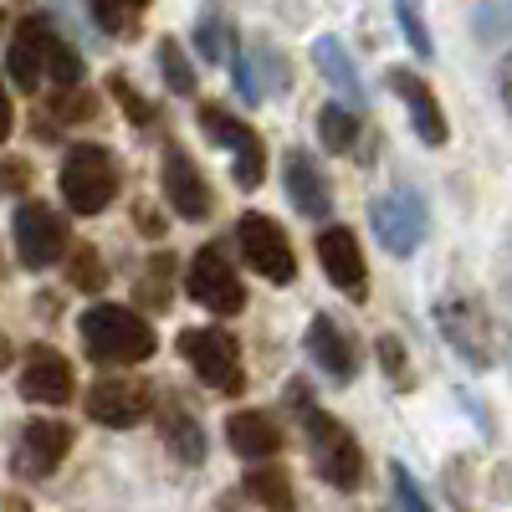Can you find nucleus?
<instances>
[{"label": "nucleus", "instance_id": "24", "mask_svg": "<svg viewBox=\"0 0 512 512\" xmlns=\"http://www.w3.org/2000/svg\"><path fill=\"white\" fill-rule=\"evenodd\" d=\"M144 6L149 0H93V21L108 31V36H139V21H144Z\"/></svg>", "mask_w": 512, "mask_h": 512}, {"label": "nucleus", "instance_id": "44", "mask_svg": "<svg viewBox=\"0 0 512 512\" xmlns=\"http://www.w3.org/2000/svg\"><path fill=\"white\" fill-rule=\"evenodd\" d=\"M6 512H26V502H21V497H11V502H6Z\"/></svg>", "mask_w": 512, "mask_h": 512}, {"label": "nucleus", "instance_id": "29", "mask_svg": "<svg viewBox=\"0 0 512 512\" xmlns=\"http://www.w3.org/2000/svg\"><path fill=\"white\" fill-rule=\"evenodd\" d=\"M195 47H200L205 62H221V57L231 52V36H226V21H221L216 6H205V16H200V26H195Z\"/></svg>", "mask_w": 512, "mask_h": 512}, {"label": "nucleus", "instance_id": "15", "mask_svg": "<svg viewBox=\"0 0 512 512\" xmlns=\"http://www.w3.org/2000/svg\"><path fill=\"white\" fill-rule=\"evenodd\" d=\"M164 195L175 205V216L185 221H205L216 210V195H210V180L200 175V164L185 154V149H164Z\"/></svg>", "mask_w": 512, "mask_h": 512}, {"label": "nucleus", "instance_id": "26", "mask_svg": "<svg viewBox=\"0 0 512 512\" xmlns=\"http://www.w3.org/2000/svg\"><path fill=\"white\" fill-rule=\"evenodd\" d=\"M47 77L57 82V88H82V52L57 31L47 41Z\"/></svg>", "mask_w": 512, "mask_h": 512}, {"label": "nucleus", "instance_id": "12", "mask_svg": "<svg viewBox=\"0 0 512 512\" xmlns=\"http://www.w3.org/2000/svg\"><path fill=\"white\" fill-rule=\"evenodd\" d=\"M313 246H318V262H323L328 282H333L338 292H344V297H354V303H364L369 277H364V251H359V236H354L349 226H328V231H318V236H313Z\"/></svg>", "mask_w": 512, "mask_h": 512}, {"label": "nucleus", "instance_id": "13", "mask_svg": "<svg viewBox=\"0 0 512 512\" xmlns=\"http://www.w3.org/2000/svg\"><path fill=\"white\" fill-rule=\"evenodd\" d=\"M390 93L405 103V113H410V128H415V139H420L425 149H441V144L451 139L446 113H441V103H436V93H431V82H425L420 72H410V67H395V72H390Z\"/></svg>", "mask_w": 512, "mask_h": 512}, {"label": "nucleus", "instance_id": "21", "mask_svg": "<svg viewBox=\"0 0 512 512\" xmlns=\"http://www.w3.org/2000/svg\"><path fill=\"white\" fill-rule=\"evenodd\" d=\"M313 62H318V72L333 82V93L359 113V108H364V82H359V67H354V57H349L344 41H338V36H318V41H313Z\"/></svg>", "mask_w": 512, "mask_h": 512}, {"label": "nucleus", "instance_id": "16", "mask_svg": "<svg viewBox=\"0 0 512 512\" xmlns=\"http://www.w3.org/2000/svg\"><path fill=\"white\" fill-rule=\"evenodd\" d=\"M72 364L52 344H31L21 359V395L36 405H67L72 400Z\"/></svg>", "mask_w": 512, "mask_h": 512}, {"label": "nucleus", "instance_id": "20", "mask_svg": "<svg viewBox=\"0 0 512 512\" xmlns=\"http://www.w3.org/2000/svg\"><path fill=\"white\" fill-rule=\"evenodd\" d=\"M226 441L241 461H267L282 451V431H277V420L262 415V410H236L226 420Z\"/></svg>", "mask_w": 512, "mask_h": 512}, {"label": "nucleus", "instance_id": "27", "mask_svg": "<svg viewBox=\"0 0 512 512\" xmlns=\"http://www.w3.org/2000/svg\"><path fill=\"white\" fill-rule=\"evenodd\" d=\"M169 272H175V256H154V262L144 267V277H139V287H134L139 308H154V313L169 308Z\"/></svg>", "mask_w": 512, "mask_h": 512}, {"label": "nucleus", "instance_id": "31", "mask_svg": "<svg viewBox=\"0 0 512 512\" xmlns=\"http://www.w3.org/2000/svg\"><path fill=\"white\" fill-rule=\"evenodd\" d=\"M164 441H169V451H175V461H185V466H200V461H205V436H200V420H175Z\"/></svg>", "mask_w": 512, "mask_h": 512}, {"label": "nucleus", "instance_id": "25", "mask_svg": "<svg viewBox=\"0 0 512 512\" xmlns=\"http://www.w3.org/2000/svg\"><path fill=\"white\" fill-rule=\"evenodd\" d=\"M159 72H164V88L169 93H180V98H190L195 93V67H190V57L180 52V41L175 36H159Z\"/></svg>", "mask_w": 512, "mask_h": 512}, {"label": "nucleus", "instance_id": "18", "mask_svg": "<svg viewBox=\"0 0 512 512\" xmlns=\"http://www.w3.org/2000/svg\"><path fill=\"white\" fill-rule=\"evenodd\" d=\"M308 354L318 359V369L333 384H349L359 374V349L349 344V333L338 328L328 313H313V323H308Z\"/></svg>", "mask_w": 512, "mask_h": 512}, {"label": "nucleus", "instance_id": "42", "mask_svg": "<svg viewBox=\"0 0 512 512\" xmlns=\"http://www.w3.org/2000/svg\"><path fill=\"white\" fill-rule=\"evenodd\" d=\"M11 123H16V113H11V93H6V82H0V144L11 139Z\"/></svg>", "mask_w": 512, "mask_h": 512}, {"label": "nucleus", "instance_id": "17", "mask_svg": "<svg viewBox=\"0 0 512 512\" xmlns=\"http://www.w3.org/2000/svg\"><path fill=\"white\" fill-rule=\"evenodd\" d=\"M47 41H52V21H41V16H26L11 31L6 67H11V82L21 93H36L41 82H47Z\"/></svg>", "mask_w": 512, "mask_h": 512}, {"label": "nucleus", "instance_id": "19", "mask_svg": "<svg viewBox=\"0 0 512 512\" xmlns=\"http://www.w3.org/2000/svg\"><path fill=\"white\" fill-rule=\"evenodd\" d=\"M282 180H287V195H292V205L303 210L308 221H323L328 210H333V190H328V175L303 154V149H292L287 159H282Z\"/></svg>", "mask_w": 512, "mask_h": 512}, {"label": "nucleus", "instance_id": "10", "mask_svg": "<svg viewBox=\"0 0 512 512\" xmlns=\"http://www.w3.org/2000/svg\"><path fill=\"white\" fill-rule=\"evenodd\" d=\"M369 226L390 256H410L425 241V231H431V210H425L415 190H390L369 205Z\"/></svg>", "mask_w": 512, "mask_h": 512}, {"label": "nucleus", "instance_id": "32", "mask_svg": "<svg viewBox=\"0 0 512 512\" xmlns=\"http://www.w3.org/2000/svg\"><path fill=\"white\" fill-rule=\"evenodd\" d=\"M390 492H395V507L400 512H431V502H425L415 472H410V466H400V461H390Z\"/></svg>", "mask_w": 512, "mask_h": 512}, {"label": "nucleus", "instance_id": "37", "mask_svg": "<svg viewBox=\"0 0 512 512\" xmlns=\"http://www.w3.org/2000/svg\"><path fill=\"white\" fill-rule=\"evenodd\" d=\"M31 190V164L26 159H0V195H26Z\"/></svg>", "mask_w": 512, "mask_h": 512}, {"label": "nucleus", "instance_id": "9", "mask_svg": "<svg viewBox=\"0 0 512 512\" xmlns=\"http://www.w3.org/2000/svg\"><path fill=\"white\" fill-rule=\"evenodd\" d=\"M11 236H16V256L21 267L31 272H47L57 262H67V226L52 205L41 200H21L16 205V221H11Z\"/></svg>", "mask_w": 512, "mask_h": 512}, {"label": "nucleus", "instance_id": "2", "mask_svg": "<svg viewBox=\"0 0 512 512\" xmlns=\"http://www.w3.org/2000/svg\"><path fill=\"white\" fill-rule=\"evenodd\" d=\"M303 405V400H297ZM303 431H308V451H313V466H318V477L338 492H354L364 482V451L354 441V431L338 415L328 410H313L303 405Z\"/></svg>", "mask_w": 512, "mask_h": 512}, {"label": "nucleus", "instance_id": "22", "mask_svg": "<svg viewBox=\"0 0 512 512\" xmlns=\"http://www.w3.org/2000/svg\"><path fill=\"white\" fill-rule=\"evenodd\" d=\"M246 497H256L267 512H297V492H292V477L282 466H256L246 477Z\"/></svg>", "mask_w": 512, "mask_h": 512}, {"label": "nucleus", "instance_id": "43", "mask_svg": "<svg viewBox=\"0 0 512 512\" xmlns=\"http://www.w3.org/2000/svg\"><path fill=\"white\" fill-rule=\"evenodd\" d=\"M6 364H11V338L0 333V369H6Z\"/></svg>", "mask_w": 512, "mask_h": 512}, {"label": "nucleus", "instance_id": "36", "mask_svg": "<svg viewBox=\"0 0 512 512\" xmlns=\"http://www.w3.org/2000/svg\"><path fill=\"white\" fill-rule=\"evenodd\" d=\"M231 82H236V93H241V103H256L262 98V88H256V77H251V62H246V52L236 47V36H231Z\"/></svg>", "mask_w": 512, "mask_h": 512}, {"label": "nucleus", "instance_id": "34", "mask_svg": "<svg viewBox=\"0 0 512 512\" xmlns=\"http://www.w3.org/2000/svg\"><path fill=\"white\" fill-rule=\"evenodd\" d=\"M93 113H98V103H93V93H82V88H62L52 98V118L57 123H88Z\"/></svg>", "mask_w": 512, "mask_h": 512}, {"label": "nucleus", "instance_id": "30", "mask_svg": "<svg viewBox=\"0 0 512 512\" xmlns=\"http://www.w3.org/2000/svg\"><path fill=\"white\" fill-rule=\"evenodd\" d=\"M472 31H477V41L512 36V0H482L477 16H472Z\"/></svg>", "mask_w": 512, "mask_h": 512}, {"label": "nucleus", "instance_id": "33", "mask_svg": "<svg viewBox=\"0 0 512 512\" xmlns=\"http://www.w3.org/2000/svg\"><path fill=\"white\" fill-rule=\"evenodd\" d=\"M395 21H400V31H405V41H410V52H415V57H431V52H436V47H431V31H425L415 0H395Z\"/></svg>", "mask_w": 512, "mask_h": 512}, {"label": "nucleus", "instance_id": "41", "mask_svg": "<svg viewBox=\"0 0 512 512\" xmlns=\"http://www.w3.org/2000/svg\"><path fill=\"white\" fill-rule=\"evenodd\" d=\"M262 67H267V77L277 82V88H287V62H282V52L262 47Z\"/></svg>", "mask_w": 512, "mask_h": 512}, {"label": "nucleus", "instance_id": "7", "mask_svg": "<svg viewBox=\"0 0 512 512\" xmlns=\"http://www.w3.org/2000/svg\"><path fill=\"white\" fill-rule=\"evenodd\" d=\"M236 246H241L246 267H251L256 277H267V282H277V287H287V282L297 277V251H292L287 231H282L272 216H262V210H246V216L236 221Z\"/></svg>", "mask_w": 512, "mask_h": 512}, {"label": "nucleus", "instance_id": "39", "mask_svg": "<svg viewBox=\"0 0 512 512\" xmlns=\"http://www.w3.org/2000/svg\"><path fill=\"white\" fill-rule=\"evenodd\" d=\"M134 221H139V231L154 241V236H164V221H159V210H149V205H134Z\"/></svg>", "mask_w": 512, "mask_h": 512}, {"label": "nucleus", "instance_id": "5", "mask_svg": "<svg viewBox=\"0 0 512 512\" xmlns=\"http://www.w3.org/2000/svg\"><path fill=\"white\" fill-rule=\"evenodd\" d=\"M180 354H185V364H190L216 395H241V390H246L241 344H236L226 328H185V333H180Z\"/></svg>", "mask_w": 512, "mask_h": 512}, {"label": "nucleus", "instance_id": "40", "mask_svg": "<svg viewBox=\"0 0 512 512\" xmlns=\"http://www.w3.org/2000/svg\"><path fill=\"white\" fill-rule=\"evenodd\" d=\"M497 93H502V108H507V118H512V52H507L502 67H497Z\"/></svg>", "mask_w": 512, "mask_h": 512}, {"label": "nucleus", "instance_id": "14", "mask_svg": "<svg viewBox=\"0 0 512 512\" xmlns=\"http://www.w3.org/2000/svg\"><path fill=\"white\" fill-rule=\"evenodd\" d=\"M82 405H88V415L98 425H139L149 410H154V390L144 379H98L88 395H82Z\"/></svg>", "mask_w": 512, "mask_h": 512}, {"label": "nucleus", "instance_id": "38", "mask_svg": "<svg viewBox=\"0 0 512 512\" xmlns=\"http://www.w3.org/2000/svg\"><path fill=\"white\" fill-rule=\"evenodd\" d=\"M379 364H384V374H390V379H405V344H400V338L395 333H384L379 338Z\"/></svg>", "mask_w": 512, "mask_h": 512}, {"label": "nucleus", "instance_id": "35", "mask_svg": "<svg viewBox=\"0 0 512 512\" xmlns=\"http://www.w3.org/2000/svg\"><path fill=\"white\" fill-rule=\"evenodd\" d=\"M108 93H113V98L123 103V113L134 118L139 128H149V123H154V108H149V103H144V98L134 93V82H128V77H108Z\"/></svg>", "mask_w": 512, "mask_h": 512}, {"label": "nucleus", "instance_id": "6", "mask_svg": "<svg viewBox=\"0 0 512 512\" xmlns=\"http://www.w3.org/2000/svg\"><path fill=\"white\" fill-rule=\"evenodd\" d=\"M200 128H205V134L216 139L221 149H231V175H236V185H241V190H262V180H267V144H262V134H256L246 118H236V113H226V108H216V103L200 108Z\"/></svg>", "mask_w": 512, "mask_h": 512}, {"label": "nucleus", "instance_id": "45", "mask_svg": "<svg viewBox=\"0 0 512 512\" xmlns=\"http://www.w3.org/2000/svg\"><path fill=\"white\" fill-rule=\"evenodd\" d=\"M0 26H6V11H0Z\"/></svg>", "mask_w": 512, "mask_h": 512}, {"label": "nucleus", "instance_id": "8", "mask_svg": "<svg viewBox=\"0 0 512 512\" xmlns=\"http://www.w3.org/2000/svg\"><path fill=\"white\" fill-rule=\"evenodd\" d=\"M185 292L195 297V303L205 313H216V318H231L246 308V287L231 267V256L221 246H200L190 256V267H185Z\"/></svg>", "mask_w": 512, "mask_h": 512}, {"label": "nucleus", "instance_id": "3", "mask_svg": "<svg viewBox=\"0 0 512 512\" xmlns=\"http://www.w3.org/2000/svg\"><path fill=\"white\" fill-rule=\"evenodd\" d=\"M57 185H62V200L72 205V216H98L118 195V164L103 144H72L62 154Z\"/></svg>", "mask_w": 512, "mask_h": 512}, {"label": "nucleus", "instance_id": "11", "mask_svg": "<svg viewBox=\"0 0 512 512\" xmlns=\"http://www.w3.org/2000/svg\"><path fill=\"white\" fill-rule=\"evenodd\" d=\"M67 451H72V431L62 420H31L16 441V451H11V472L26 477V482H41L67 461Z\"/></svg>", "mask_w": 512, "mask_h": 512}, {"label": "nucleus", "instance_id": "28", "mask_svg": "<svg viewBox=\"0 0 512 512\" xmlns=\"http://www.w3.org/2000/svg\"><path fill=\"white\" fill-rule=\"evenodd\" d=\"M67 282H72L77 292H103V282H108L103 256H98L93 246H72V251H67Z\"/></svg>", "mask_w": 512, "mask_h": 512}, {"label": "nucleus", "instance_id": "1", "mask_svg": "<svg viewBox=\"0 0 512 512\" xmlns=\"http://www.w3.org/2000/svg\"><path fill=\"white\" fill-rule=\"evenodd\" d=\"M82 333V349H88L93 364H144L154 359V323L139 313V308H118V303H98L82 313L77 323Z\"/></svg>", "mask_w": 512, "mask_h": 512}, {"label": "nucleus", "instance_id": "23", "mask_svg": "<svg viewBox=\"0 0 512 512\" xmlns=\"http://www.w3.org/2000/svg\"><path fill=\"white\" fill-rule=\"evenodd\" d=\"M318 139H323V149H333V154H349V149L359 144V113H354L349 103L318 108Z\"/></svg>", "mask_w": 512, "mask_h": 512}, {"label": "nucleus", "instance_id": "4", "mask_svg": "<svg viewBox=\"0 0 512 512\" xmlns=\"http://www.w3.org/2000/svg\"><path fill=\"white\" fill-rule=\"evenodd\" d=\"M436 328L472 369H492L497 364V323H492L482 297H472V292L441 297L436 303Z\"/></svg>", "mask_w": 512, "mask_h": 512}]
</instances>
